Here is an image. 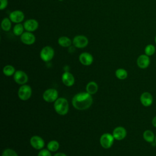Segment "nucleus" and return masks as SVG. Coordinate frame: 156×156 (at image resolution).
Wrapping results in <instances>:
<instances>
[{"label": "nucleus", "instance_id": "1", "mask_svg": "<svg viewBox=\"0 0 156 156\" xmlns=\"http://www.w3.org/2000/svg\"><path fill=\"white\" fill-rule=\"evenodd\" d=\"M93 103V98L90 94L81 92L74 95L72 99V104L75 108L79 110H84L88 108Z\"/></svg>", "mask_w": 156, "mask_h": 156}, {"label": "nucleus", "instance_id": "2", "mask_svg": "<svg viewBox=\"0 0 156 156\" xmlns=\"http://www.w3.org/2000/svg\"><path fill=\"white\" fill-rule=\"evenodd\" d=\"M54 107L55 112L60 115H66L69 109L68 102L66 99L64 98H58L54 102Z\"/></svg>", "mask_w": 156, "mask_h": 156}, {"label": "nucleus", "instance_id": "3", "mask_svg": "<svg viewBox=\"0 0 156 156\" xmlns=\"http://www.w3.org/2000/svg\"><path fill=\"white\" fill-rule=\"evenodd\" d=\"M41 59L44 62H49L51 60L54 56V50L49 46H46L43 47L40 53Z\"/></svg>", "mask_w": 156, "mask_h": 156}, {"label": "nucleus", "instance_id": "4", "mask_svg": "<svg viewBox=\"0 0 156 156\" xmlns=\"http://www.w3.org/2000/svg\"><path fill=\"white\" fill-rule=\"evenodd\" d=\"M88 38L83 35H76L73 39V44L74 46L79 49L85 48L88 44Z\"/></svg>", "mask_w": 156, "mask_h": 156}, {"label": "nucleus", "instance_id": "5", "mask_svg": "<svg viewBox=\"0 0 156 156\" xmlns=\"http://www.w3.org/2000/svg\"><path fill=\"white\" fill-rule=\"evenodd\" d=\"M18 95L22 101H27L32 95L31 87L28 85H23L18 89Z\"/></svg>", "mask_w": 156, "mask_h": 156}, {"label": "nucleus", "instance_id": "6", "mask_svg": "<svg viewBox=\"0 0 156 156\" xmlns=\"http://www.w3.org/2000/svg\"><path fill=\"white\" fill-rule=\"evenodd\" d=\"M114 139L113 135L109 133H105L100 138V144L104 149H108L112 146Z\"/></svg>", "mask_w": 156, "mask_h": 156}, {"label": "nucleus", "instance_id": "7", "mask_svg": "<svg viewBox=\"0 0 156 156\" xmlns=\"http://www.w3.org/2000/svg\"><path fill=\"white\" fill-rule=\"evenodd\" d=\"M43 98L48 102H55L58 98V92L54 88H49L43 93Z\"/></svg>", "mask_w": 156, "mask_h": 156}, {"label": "nucleus", "instance_id": "8", "mask_svg": "<svg viewBox=\"0 0 156 156\" xmlns=\"http://www.w3.org/2000/svg\"><path fill=\"white\" fill-rule=\"evenodd\" d=\"M24 13L20 10H15L11 12L9 14V18L12 23L15 24L21 23L24 20Z\"/></svg>", "mask_w": 156, "mask_h": 156}, {"label": "nucleus", "instance_id": "9", "mask_svg": "<svg viewBox=\"0 0 156 156\" xmlns=\"http://www.w3.org/2000/svg\"><path fill=\"white\" fill-rule=\"evenodd\" d=\"M21 42L26 45H32L35 42V36L32 32L26 31L20 36Z\"/></svg>", "mask_w": 156, "mask_h": 156}, {"label": "nucleus", "instance_id": "10", "mask_svg": "<svg viewBox=\"0 0 156 156\" xmlns=\"http://www.w3.org/2000/svg\"><path fill=\"white\" fill-rule=\"evenodd\" d=\"M14 80L20 85H24L28 80V77L26 73L21 70L16 71L13 75Z\"/></svg>", "mask_w": 156, "mask_h": 156}, {"label": "nucleus", "instance_id": "11", "mask_svg": "<svg viewBox=\"0 0 156 156\" xmlns=\"http://www.w3.org/2000/svg\"><path fill=\"white\" fill-rule=\"evenodd\" d=\"M23 25L26 31L32 32L38 29L39 24L36 20L31 18L26 20L23 23Z\"/></svg>", "mask_w": 156, "mask_h": 156}, {"label": "nucleus", "instance_id": "12", "mask_svg": "<svg viewBox=\"0 0 156 156\" xmlns=\"http://www.w3.org/2000/svg\"><path fill=\"white\" fill-rule=\"evenodd\" d=\"M30 143L34 149L37 150L43 149L44 146V141L43 138L37 135H35L31 137L30 140Z\"/></svg>", "mask_w": 156, "mask_h": 156}, {"label": "nucleus", "instance_id": "13", "mask_svg": "<svg viewBox=\"0 0 156 156\" xmlns=\"http://www.w3.org/2000/svg\"><path fill=\"white\" fill-rule=\"evenodd\" d=\"M79 59L80 62L83 65H85V66H89L91 65L93 62V55L90 53L87 52L81 53L79 55Z\"/></svg>", "mask_w": 156, "mask_h": 156}, {"label": "nucleus", "instance_id": "14", "mask_svg": "<svg viewBox=\"0 0 156 156\" xmlns=\"http://www.w3.org/2000/svg\"><path fill=\"white\" fill-rule=\"evenodd\" d=\"M136 64L140 68L145 69L147 68L150 64L149 56L146 54L140 55L136 60Z\"/></svg>", "mask_w": 156, "mask_h": 156}, {"label": "nucleus", "instance_id": "15", "mask_svg": "<svg viewBox=\"0 0 156 156\" xmlns=\"http://www.w3.org/2000/svg\"><path fill=\"white\" fill-rule=\"evenodd\" d=\"M112 135L115 140L119 141L123 140L126 136L127 132L124 127L119 126L115 128L113 131Z\"/></svg>", "mask_w": 156, "mask_h": 156}, {"label": "nucleus", "instance_id": "16", "mask_svg": "<svg viewBox=\"0 0 156 156\" xmlns=\"http://www.w3.org/2000/svg\"><path fill=\"white\" fill-rule=\"evenodd\" d=\"M62 80L65 85L71 87L74 83V77L71 73L65 71L62 76Z\"/></svg>", "mask_w": 156, "mask_h": 156}, {"label": "nucleus", "instance_id": "17", "mask_svg": "<svg viewBox=\"0 0 156 156\" xmlns=\"http://www.w3.org/2000/svg\"><path fill=\"white\" fill-rule=\"evenodd\" d=\"M140 102L144 107H149L153 103V97L149 92H144L140 96Z\"/></svg>", "mask_w": 156, "mask_h": 156}, {"label": "nucleus", "instance_id": "18", "mask_svg": "<svg viewBox=\"0 0 156 156\" xmlns=\"http://www.w3.org/2000/svg\"><path fill=\"white\" fill-rule=\"evenodd\" d=\"M58 44L63 48H68L70 47L73 44V40H71L69 37L66 36H62L58 38Z\"/></svg>", "mask_w": 156, "mask_h": 156}, {"label": "nucleus", "instance_id": "19", "mask_svg": "<svg viewBox=\"0 0 156 156\" xmlns=\"http://www.w3.org/2000/svg\"><path fill=\"white\" fill-rule=\"evenodd\" d=\"M98 90V84L93 81L90 82L86 86V91L91 95L95 94Z\"/></svg>", "mask_w": 156, "mask_h": 156}, {"label": "nucleus", "instance_id": "20", "mask_svg": "<svg viewBox=\"0 0 156 156\" xmlns=\"http://www.w3.org/2000/svg\"><path fill=\"white\" fill-rule=\"evenodd\" d=\"M12 21L10 20L9 18H4L2 19L1 21V29L5 31V32H8L11 29L12 27Z\"/></svg>", "mask_w": 156, "mask_h": 156}, {"label": "nucleus", "instance_id": "21", "mask_svg": "<svg viewBox=\"0 0 156 156\" xmlns=\"http://www.w3.org/2000/svg\"><path fill=\"white\" fill-rule=\"evenodd\" d=\"M143 136L144 140L148 143H152L155 141V135L154 133L150 130H146L143 132Z\"/></svg>", "mask_w": 156, "mask_h": 156}, {"label": "nucleus", "instance_id": "22", "mask_svg": "<svg viewBox=\"0 0 156 156\" xmlns=\"http://www.w3.org/2000/svg\"><path fill=\"white\" fill-rule=\"evenodd\" d=\"M24 25L21 23L16 24L13 27V33L16 36H21L24 32Z\"/></svg>", "mask_w": 156, "mask_h": 156}, {"label": "nucleus", "instance_id": "23", "mask_svg": "<svg viewBox=\"0 0 156 156\" xmlns=\"http://www.w3.org/2000/svg\"><path fill=\"white\" fill-rule=\"evenodd\" d=\"M2 71H3V73L5 76H11L12 75H14V74L15 73V69L13 66L10 65H7L5 66L3 68Z\"/></svg>", "mask_w": 156, "mask_h": 156}, {"label": "nucleus", "instance_id": "24", "mask_svg": "<svg viewBox=\"0 0 156 156\" xmlns=\"http://www.w3.org/2000/svg\"><path fill=\"white\" fill-rule=\"evenodd\" d=\"M115 76L117 78L121 80H124L127 77V72L123 68H119L115 71Z\"/></svg>", "mask_w": 156, "mask_h": 156}, {"label": "nucleus", "instance_id": "25", "mask_svg": "<svg viewBox=\"0 0 156 156\" xmlns=\"http://www.w3.org/2000/svg\"><path fill=\"white\" fill-rule=\"evenodd\" d=\"M47 148L49 151L55 152L59 148V143L55 140L50 141L47 144Z\"/></svg>", "mask_w": 156, "mask_h": 156}, {"label": "nucleus", "instance_id": "26", "mask_svg": "<svg viewBox=\"0 0 156 156\" xmlns=\"http://www.w3.org/2000/svg\"><path fill=\"white\" fill-rule=\"evenodd\" d=\"M155 52V48L153 44H149L144 48V53L148 56L152 55Z\"/></svg>", "mask_w": 156, "mask_h": 156}, {"label": "nucleus", "instance_id": "27", "mask_svg": "<svg viewBox=\"0 0 156 156\" xmlns=\"http://www.w3.org/2000/svg\"><path fill=\"white\" fill-rule=\"evenodd\" d=\"M2 156H18L16 152L11 149H5L2 154Z\"/></svg>", "mask_w": 156, "mask_h": 156}, {"label": "nucleus", "instance_id": "28", "mask_svg": "<svg viewBox=\"0 0 156 156\" xmlns=\"http://www.w3.org/2000/svg\"><path fill=\"white\" fill-rule=\"evenodd\" d=\"M37 156H52L50 151L48 149H41L38 154Z\"/></svg>", "mask_w": 156, "mask_h": 156}, {"label": "nucleus", "instance_id": "29", "mask_svg": "<svg viewBox=\"0 0 156 156\" xmlns=\"http://www.w3.org/2000/svg\"><path fill=\"white\" fill-rule=\"evenodd\" d=\"M1 5H0V9L1 10L5 9L8 5V0H0Z\"/></svg>", "mask_w": 156, "mask_h": 156}, {"label": "nucleus", "instance_id": "30", "mask_svg": "<svg viewBox=\"0 0 156 156\" xmlns=\"http://www.w3.org/2000/svg\"><path fill=\"white\" fill-rule=\"evenodd\" d=\"M152 124L153 125V126H154L155 127H156V116L155 117H154V118L152 120Z\"/></svg>", "mask_w": 156, "mask_h": 156}, {"label": "nucleus", "instance_id": "31", "mask_svg": "<svg viewBox=\"0 0 156 156\" xmlns=\"http://www.w3.org/2000/svg\"><path fill=\"white\" fill-rule=\"evenodd\" d=\"M54 156H67L66 154H63V153H61V152H59V153H57L55 154V155H54Z\"/></svg>", "mask_w": 156, "mask_h": 156}, {"label": "nucleus", "instance_id": "32", "mask_svg": "<svg viewBox=\"0 0 156 156\" xmlns=\"http://www.w3.org/2000/svg\"><path fill=\"white\" fill-rule=\"evenodd\" d=\"M155 43H156V35H155Z\"/></svg>", "mask_w": 156, "mask_h": 156}, {"label": "nucleus", "instance_id": "33", "mask_svg": "<svg viewBox=\"0 0 156 156\" xmlns=\"http://www.w3.org/2000/svg\"><path fill=\"white\" fill-rule=\"evenodd\" d=\"M155 143H156V135H155Z\"/></svg>", "mask_w": 156, "mask_h": 156}, {"label": "nucleus", "instance_id": "34", "mask_svg": "<svg viewBox=\"0 0 156 156\" xmlns=\"http://www.w3.org/2000/svg\"><path fill=\"white\" fill-rule=\"evenodd\" d=\"M59 1H63V0H58Z\"/></svg>", "mask_w": 156, "mask_h": 156}]
</instances>
